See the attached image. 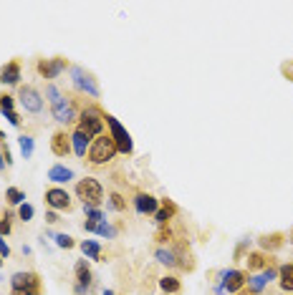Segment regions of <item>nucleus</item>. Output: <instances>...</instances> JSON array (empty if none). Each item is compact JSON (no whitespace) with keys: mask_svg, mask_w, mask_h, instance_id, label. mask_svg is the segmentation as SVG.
Returning <instances> with one entry per match:
<instances>
[{"mask_svg":"<svg viewBox=\"0 0 293 295\" xmlns=\"http://www.w3.org/2000/svg\"><path fill=\"white\" fill-rule=\"evenodd\" d=\"M51 152L56 157H66L71 152V137H66V131H56L51 137Z\"/></svg>","mask_w":293,"mask_h":295,"instance_id":"4468645a","label":"nucleus"},{"mask_svg":"<svg viewBox=\"0 0 293 295\" xmlns=\"http://www.w3.org/2000/svg\"><path fill=\"white\" fill-rule=\"evenodd\" d=\"M104 295H114V290H104Z\"/></svg>","mask_w":293,"mask_h":295,"instance_id":"37998d69","label":"nucleus"},{"mask_svg":"<svg viewBox=\"0 0 293 295\" xmlns=\"http://www.w3.org/2000/svg\"><path fill=\"white\" fill-rule=\"evenodd\" d=\"M96 232L101 235V237H109V240L116 237V230H114L111 225H106V222H99V225H96Z\"/></svg>","mask_w":293,"mask_h":295,"instance_id":"c85d7f7f","label":"nucleus"},{"mask_svg":"<svg viewBox=\"0 0 293 295\" xmlns=\"http://www.w3.org/2000/svg\"><path fill=\"white\" fill-rule=\"evenodd\" d=\"M91 134H86L84 129H76L71 134V141H73V152H76V157H86L89 154V146H91Z\"/></svg>","mask_w":293,"mask_h":295,"instance_id":"f8f14e48","label":"nucleus"},{"mask_svg":"<svg viewBox=\"0 0 293 295\" xmlns=\"http://www.w3.org/2000/svg\"><path fill=\"white\" fill-rule=\"evenodd\" d=\"M283 245V235H266V237H260V247L263 250H275Z\"/></svg>","mask_w":293,"mask_h":295,"instance_id":"b1692460","label":"nucleus"},{"mask_svg":"<svg viewBox=\"0 0 293 295\" xmlns=\"http://www.w3.org/2000/svg\"><path fill=\"white\" fill-rule=\"evenodd\" d=\"M5 197H8L10 204H23V199H25V195H23L21 189H16V187H8L5 189Z\"/></svg>","mask_w":293,"mask_h":295,"instance_id":"cd10ccee","label":"nucleus"},{"mask_svg":"<svg viewBox=\"0 0 293 295\" xmlns=\"http://www.w3.org/2000/svg\"><path fill=\"white\" fill-rule=\"evenodd\" d=\"M10 285H13V290H38L41 277L36 273H16L10 277Z\"/></svg>","mask_w":293,"mask_h":295,"instance_id":"9b49d317","label":"nucleus"},{"mask_svg":"<svg viewBox=\"0 0 293 295\" xmlns=\"http://www.w3.org/2000/svg\"><path fill=\"white\" fill-rule=\"evenodd\" d=\"M76 197L84 202V207H99L104 202V187L94 177H86V179L76 184Z\"/></svg>","mask_w":293,"mask_h":295,"instance_id":"f03ea898","label":"nucleus"},{"mask_svg":"<svg viewBox=\"0 0 293 295\" xmlns=\"http://www.w3.org/2000/svg\"><path fill=\"white\" fill-rule=\"evenodd\" d=\"M5 116H8V121H10L13 126H21V116H18L16 111H5Z\"/></svg>","mask_w":293,"mask_h":295,"instance_id":"f704fd0d","label":"nucleus"},{"mask_svg":"<svg viewBox=\"0 0 293 295\" xmlns=\"http://www.w3.org/2000/svg\"><path fill=\"white\" fill-rule=\"evenodd\" d=\"M5 169V157H3V146H0V172Z\"/></svg>","mask_w":293,"mask_h":295,"instance_id":"79ce46f5","label":"nucleus"},{"mask_svg":"<svg viewBox=\"0 0 293 295\" xmlns=\"http://www.w3.org/2000/svg\"><path fill=\"white\" fill-rule=\"evenodd\" d=\"M81 250H84V255L89 257V260H99V257H101V245H99V242L84 240V242H81Z\"/></svg>","mask_w":293,"mask_h":295,"instance_id":"4be33fe9","label":"nucleus"},{"mask_svg":"<svg viewBox=\"0 0 293 295\" xmlns=\"http://www.w3.org/2000/svg\"><path fill=\"white\" fill-rule=\"evenodd\" d=\"M46 204H48L51 210H66V212L73 207L68 192H66V189H58V187H53V189L46 192Z\"/></svg>","mask_w":293,"mask_h":295,"instance_id":"0eeeda50","label":"nucleus"},{"mask_svg":"<svg viewBox=\"0 0 293 295\" xmlns=\"http://www.w3.org/2000/svg\"><path fill=\"white\" fill-rule=\"evenodd\" d=\"M79 129H84L86 134H91V137H101V131H104V114L96 106L84 109L79 114Z\"/></svg>","mask_w":293,"mask_h":295,"instance_id":"7ed1b4c3","label":"nucleus"},{"mask_svg":"<svg viewBox=\"0 0 293 295\" xmlns=\"http://www.w3.org/2000/svg\"><path fill=\"white\" fill-rule=\"evenodd\" d=\"M8 232H10V219L5 217L3 222H0V237H3V235H8Z\"/></svg>","mask_w":293,"mask_h":295,"instance_id":"c9c22d12","label":"nucleus"},{"mask_svg":"<svg viewBox=\"0 0 293 295\" xmlns=\"http://www.w3.org/2000/svg\"><path fill=\"white\" fill-rule=\"evenodd\" d=\"M266 265H268V260H266V255H263V253L248 255V268H251V270H263Z\"/></svg>","mask_w":293,"mask_h":295,"instance_id":"393cba45","label":"nucleus"},{"mask_svg":"<svg viewBox=\"0 0 293 295\" xmlns=\"http://www.w3.org/2000/svg\"><path fill=\"white\" fill-rule=\"evenodd\" d=\"M84 210H86V217H89L91 222H96V225H99V222H104V215H101L96 207H84Z\"/></svg>","mask_w":293,"mask_h":295,"instance_id":"2f4dec72","label":"nucleus"},{"mask_svg":"<svg viewBox=\"0 0 293 295\" xmlns=\"http://www.w3.org/2000/svg\"><path fill=\"white\" fill-rule=\"evenodd\" d=\"M109 207L114 212H124L126 210V199L119 195V192H111V195H109Z\"/></svg>","mask_w":293,"mask_h":295,"instance_id":"a878e982","label":"nucleus"},{"mask_svg":"<svg viewBox=\"0 0 293 295\" xmlns=\"http://www.w3.org/2000/svg\"><path fill=\"white\" fill-rule=\"evenodd\" d=\"M48 179L63 184V182H71V179H73V172H71L68 167H63V164H56V167L48 169Z\"/></svg>","mask_w":293,"mask_h":295,"instance_id":"a211bd4d","label":"nucleus"},{"mask_svg":"<svg viewBox=\"0 0 293 295\" xmlns=\"http://www.w3.org/2000/svg\"><path fill=\"white\" fill-rule=\"evenodd\" d=\"M154 255H157V260L162 262V265H167V268H174V265H177V255H174V250H165V247H159Z\"/></svg>","mask_w":293,"mask_h":295,"instance_id":"412c9836","label":"nucleus"},{"mask_svg":"<svg viewBox=\"0 0 293 295\" xmlns=\"http://www.w3.org/2000/svg\"><path fill=\"white\" fill-rule=\"evenodd\" d=\"M10 255V247L5 245V240L3 237H0V257H8Z\"/></svg>","mask_w":293,"mask_h":295,"instance_id":"e433bc0d","label":"nucleus"},{"mask_svg":"<svg viewBox=\"0 0 293 295\" xmlns=\"http://www.w3.org/2000/svg\"><path fill=\"white\" fill-rule=\"evenodd\" d=\"M53 119L58 121V124H71V121H76V106L71 104V101H66V98H61L58 104H53Z\"/></svg>","mask_w":293,"mask_h":295,"instance_id":"1a4fd4ad","label":"nucleus"},{"mask_svg":"<svg viewBox=\"0 0 293 295\" xmlns=\"http://www.w3.org/2000/svg\"><path fill=\"white\" fill-rule=\"evenodd\" d=\"M46 222H51V225H53V222H58V215H56L53 210H51V212L46 215Z\"/></svg>","mask_w":293,"mask_h":295,"instance_id":"ea45409f","label":"nucleus"},{"mask_svg":"<svg viewBox=\"0 0 293 295\" xmlns=\"http://www.w3.org/2000/svg\"><path fill=\"white\" fill-rule=\"evenodd\" d=\"M18 101H21V106L28 114H41L43 111V96H41L38 88H33V86H21Z\"/></svg>","mask_w":293,"mask_h":295,"instance_id":"423d86ee","label":"nucleus"},{"mask_svg":"<svg viewBox=\"0 0 293 295\" xmlns=\"http://www.w3.org/2000/svg\"><path fill=\"white\" fill-rule=\"evenodd\" d=\"M0 139H3V131H0Z\"/></svg>","mask_w":293,"mask_h":295,"instance_id":"a18cd8bd","label":"nucleus"},{"mask_svg":"<svg viewBox=\"0 0 293 295\" xmlns=\"http://www.w3.org/2000/svg\"><path fill=\"white\" fill-rule=\"evenodd\" d=\"M13 295H41L38 290H13Z\"/></svg>","mask_w":293,"mask_h":295,"instance_id":"58836bf2","label":"nucleus"},{"mask_svg":"<svg viewBox=\"0 0 293 295\" xmlns=\"http://www.w3.org/2000/svg\"><path fill=\"white\" fill-rule=\"evenodd\" d=\"M0 265H3V257H0Z\"/></svg>","mask_w":293,"mask_h":295,"instance_id":"49530a36","label":"nucleus"},{"mask_svg":"<svg viewBox=\"0 0 293 295\" xmlns=\"http://www.w3.org/2000/svg\"><path fill=\"white\" fill-rule=\"evenodd\" d=\"M63 68H66L63 58H41V61H38V73L43 79H56Z\"/></svg>","mask_w":293,"mask_h":295,"instance_id":"9d476101","label":"nucleus"},{"mask_svg":"<svg viewBox=\"0 0 293 295\" xmlns=\"http://www.w3.org/2000/svg\"><path fill=\"white\" fill-rule=\"evenodd\" d=\"M174 212H177V207H174L172 202H167V199H165V207L154 212V222H157L159 227H165V225L169 222V219H172V215H174Z\"/></svg>","mask_w":293,"mask_h":295,"instance_id":"6ab92c4d","label":"nucleus"},{"mask_svg":"<svg viewBox=\"0 0 293 295\" xmlns=\"http://www.w3.org/2000/svg\"><path fill=\"white\" fill-rule=\"evenodd\" d=\"M46 96H48V101H51V106H53V104H58V101L63 98V96H61V91H58L56 86H51V83L46 86Z\"/></svg>","mask_w":293,"mask_h":295,"instance_id":"7c9ffc66","label":"nucleus"},{"mask_svg":"<svg viewBox=\"0 0 293 295\" xmlns=\"http://www.w3.org/2000/svg\"><path fill=\"white\" fill-rule=\"evenodd\" d=\"M71 81H73V86H76L81 94H89L94 98L99 96V86H96L94 76L89 71H84L81 66H71Z\"/></svg>","mask_w":293,"mask_h":295,"instance_id":"20e7f679","label":"nucleus"},{"mask_svg":"<svg viewBox=\"0 0 293 295\" xmlns=\"http://www.w3.org/2000/svg\"><path fill=\"white\" fill-rule=\"evenodd\" d=\"M119 154L116 152V144H114V139L109 137V134H101V137H96L94 141H91V146H89V161L94 167H101V164H109V161Z\"/></svg>","mask_w":293,"mask_h":295,"instance_id":"f257e3e1","label":"nucleus"},{"mask_svg":"<svg viewBox=\"0 0 293 295\" xmlns=\"http://www.w3.org/2000/svg\"><path fill=\"white\" fill-rule=\"evenodd\" d=\"M106 119V124H109V129H111V139H114V144H116V152H122V154H131V149H134V146H131V137L126 134V129L119 124L114 119V116H104Z\"/></svg>","mask_w":293,"mask_h":295,"instance_id":"39448f33","label":"nucleus"},{"mask_svg":"<svg viewBox=\"0 0 293 295\" xmlns=\"http://www.w3.org/2000/svg\"><path fill=\"white\" fill-rule=\"evenodd\" d=\"M18 141H21V152H23V159H31V157H33V137L23 134Z\"/></svg>","mask_w":293,"mask_h":295,"instance_id":"bb28decb","label":"nucleus"},{"mask_svg":"<svg viewBox=\"0 0 293 295\" xmlns=\"http://www.w3.org/2000/svg\"><path fill=\"white\" fill-rule=\"evenodd\" d=\"M278 275V270H273V268H266V270H263L260 275H255V277H251V280H248V283H251V293H260L263 288H266L268 283H271V280Z\"/></svg>","mask_w":293,"mask_h":295,"instance_id":"dca6fc26","label":"nucleus"},{"mask_svg":"<svg viewBox=\"0 0 293 295\" xmlns=\"http://www.w3.org/2000/svg\"><path fill=\"white\" fill-rule=\"evenodd\" d=\"M169 237H172V232H169V230H165V227H162V232L157 235V240H159V242H167Z\"/></svg>","mask_w":293,"mask_h":295,"instance_id":"4c0bfd02","label":"nucleus"},{"mask_svg":"<svg viewBox=\"0 0 293 295\" xmlns=\"http://www.w3.org/2000/svg\"><path fill=\"white\" fill-rule=\"evenodd\" d=\"M245 277H248V275L240 273V270H230V273H225V288H228V293H238V290H243V285L248 283Z\"/></svg>","mask_w":293,"mask_h":295,"instance_id":"f3484780","label":"nucleus"},{"mask_svg":"<svg viewBox=\"0 0 293 295\" xmlns=\"http://www.w3.org/2000/svg\"><path fill=\"white\" fill-rule=\"evenodd\" d=\"M159 288H162L165 293H180V288H182V283L174 275H165L162 280H159Z\"/></svg>","mask_w":293,"mask_h":295,"instance_id":"5701e85b","label":"nucleus"},{"mask_svg":"<svg viewBox=\"0 0 293 295\" xmlns=\"http://www.w3.org/2000/svg\"><path fill=\"white\" fill-rule=\"evenodd\" d=\"M278 277H281V288H283L286 293H293V262L281 265V270H278Z\"/></svg>","mask_w":293,"mask_h":295,"instance_id":"aec40b11","label":"nucleus"},{"mask_svg":"<svg viewBox=\"0 0 293 295\" xmlns=\"http://www.w3.org/2000/svg\"><path fill=\"white\" fill-rule=\"evenodd\" d=\"M56 245H58V247H66V250H71V247L76 245V242H73V237H71V235H63V232H61V235H56Z\"/></svg>","mask_w":293,"mask_h":295,"instance_id":"c756f323","label":"nucleus"},{"mask_svg":"<svg viewBox=\"0 0 293 295\" xmlns=\"http://www.w3.org/2000/svg\"><path fill=\"white\" fill-rule=\"evenodd\" d=\"M76 280H79V283H76V288H73V290H76L79 295H86V293L91 290L94 275H91V270H89V265H86V260H79V262H76Z\"/></svg>","mask_w":293,"mask_h":295,"instance_id":"6e6552de","label":"nucleus"},{"mask_svg":"<svg viewBox=\"0 0 293 295\" xmlns=\"http://www.w3.org/2000/svg\"><path fill=\"white\" fill-rule=\"evenodd\" d=\"M21 219H23V222H31V219H33V207H31V204H21Z\"/></svg>","mask_w":293,"mask_h":295,"instance_id":"473e14b6","label":"nucleus"},{"mask_svg":"<svg viewBox=\"0 0 293 295\" xmlns=\"http://www.w3.org/2000/svg\"><path fill=\"white\" fill-rule=\"evenodd\" d=\"M134 207L139 215H154L159 210V199L152 195H137L134 197Z\"/></svg>","mask_w":293,"mask_h":295,"instance_id":"ddd939ff","label":"nucleus"},{"mask_svg":"<svg viewBox=\"0 0 293 295\" xmlns=\"http://www.w3.org/2000/svg\"><path fill=\"white\" fill-rule=\"evenodd\" d=\"M0 111H13V96H8V94L0 96Z\"/></svg>","mask_w":293,"mask_h":295,"instance_id":"72a5a7b5","label":"nucleus"},{"mask_svg":"<svg viewBox=\"0 0 293 295\" xmlns=\"http://www.w3.org/2000/svg\"><path fill=\"white\" fill-rule=\"evenodd\" d=\"M240 295H255V293H240Z\"/></svg>","mask_w":293,"mask_h":295,"instance_id":"c03bdc74","label":"nucleus"},{"mask_svg":"<svg viewBox=\"0 0 293 295\" xmlns=\"http://www.w3.org/2000/svg\"><path fill=\"white\" fill-rule=\"evenodd\" d=\"M0 81L8 83V86H16L21 81V63L18 61H10L8 66L0 68Z\"/></svg>","mask_w":293,"mask_h":295,"instance_id":"2eb2a0df","label":"nucleus"},{"mask_svg":"<svg viewBox=\"0 0 293 295\" xmlns=\"http://www.w3.org/2000/svg\"><path fill=\"white\" fill-rule=\"evenodd\" d=\"M84 230L86 232H96V222H91V219H89V222H84Z\"/></svg>","mask_w":293,"mask_h":295,"instance_id":"a19ab883","label":"nucleus"}]
</instances>
